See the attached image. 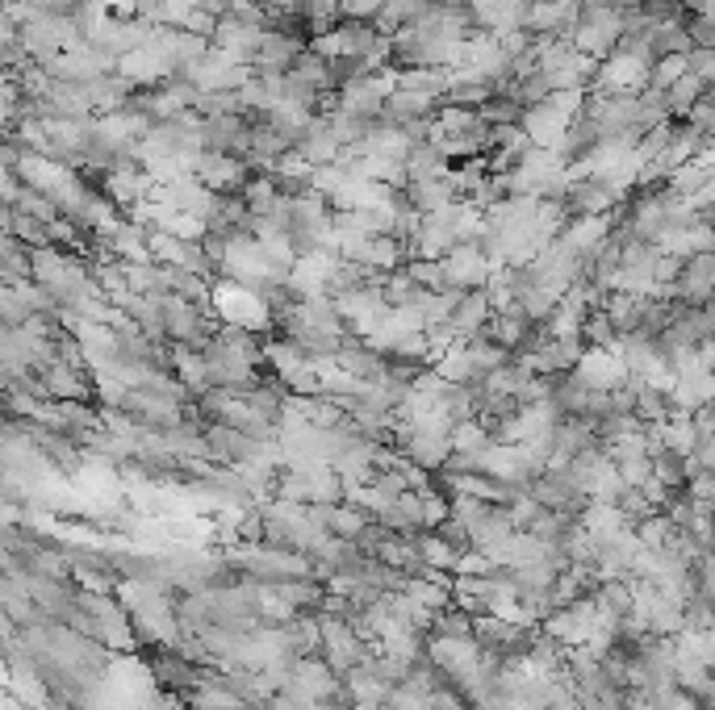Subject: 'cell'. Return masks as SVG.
<instances>
[{
  "instance_id": "obj_1",
  "label": "cell",
  "mask_w": 715,
  "mask_h": 710,
  "mask_svg": "<svg viewBox=\"0 0 715 710\" xmlns=\"http://www.w3.org/2000/svg\"><path fill=\"white\" fill-rule=\"evenodd\" d=\"M707 88H712V84H703L694 71H686L682 80H673L670 88H666V104H670L673 118H691L694 109H698V101L707 97Z\"/></svg>"
}]
</instances>
